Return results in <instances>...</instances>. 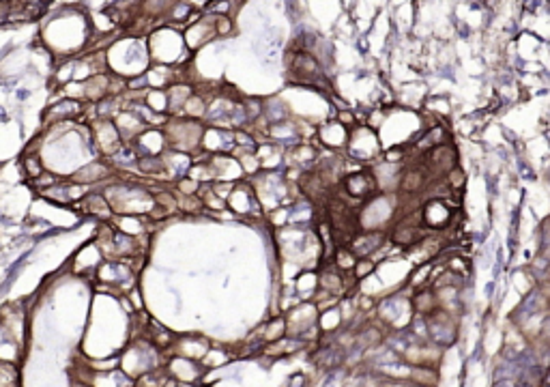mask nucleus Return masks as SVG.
I'll return each mask as SVG.
<instances>
[{"label": "nucleus", "mask_w": 550, "mask_h": 387, "mask_svg": "<svg viewBox=\"0 0 550 387\" xmlns=\"http://www.w3.org/2000/svg\"><path fill=\"white\" fill-rule=\"evenodd\" d=\"M17 368L9 362H0V387H17Z\"/></svg>", "instance_id": "423d86ee"}, {"label": "nucleus", "mask_w": 550, "mask_h": 387, "mask_svg": "<svg viewBox=\"0 0 550 387\" xmlns=\"http://www.w3.org/2000/svg\"><path fill=\"white\" fill-rule=\"evenodd\" d=\"M263 336H265V340H269V342H275V340L284 338V336H286V318L280 316L277 321H273V323L267 327V332H265Z\"/></svg>", "instance_id": "0eeeda50"}, {"label": "nucleus", "mask_w": 550, "mask_h": 387, "mask_svg": "<svg viewBox=\"0 0 550 387\" xmlns=\"http://www.w3.org/2000/svg\"><path fill=\"white\" fill-rule=\"evenodd\" d=\"M93 142L106 157H112L123 146V140L117 127H114V123L108 121V118H101V121L93 123Z\"/></svg>", "instance_id": "f03ea898"}, {"label": "nucleus", "mask_w": 550, "mask_h": 387, "mask_svg": "<svg viewBox=\"0 0 550 387\" xmlns=\"http://www.w3.org/2000/svg\"><path fill=\"white\" fill-rule=\"evenodd\" d=\"M43 160H39L37 155H26L24 157V170H26V176L28 178H35L43 172Z\"/></svg>", "instance_id": "6e6552de"}, {"label": "nucleus", "mask_w": 550, "mask_h": 387, "mask_svg": "<svg viewBox=\"0 0 550 387\" xmlns=\"http://www.w3.org/2000/svg\"><path fill=\"white\" fill-rule=\"evenodd\" d=\"M372 269H374V262L372 260H368V258H357V262L353 265V274H355V278H366V276H370L372 274Z\"/></svg>", "instance_id": "1a4fd4ad"}, {"label": "nucleus", "mask_w": 550, "mask_h": 387, "mask_svg": "<svg viewBox=\"0 0 550 387\" xmlns=\"http://www.w3.org/2000/svg\"><path fill=\"white\" fill-rule=\"evenodd\" d=\"M166 140L170 148H175L177 153H196L202 146V134L205 127L196 121H181V118H172L166 123Z\"/></svg>", "instance_id": "f257e3e1"}, {"label": "nucleus", "mask_w": 550, "mask_h": 387, "mask_svg": "<svg viewBox=\"0 0 550 387\" xmlns=\"http://www.w3.org/2000/svg\"><path fill=\"white\" fill-rule=\"evenodd\" d=\"M342 188L351 198L366 200L376 190V181L370 172H355V174H349L346 178H342Z\"/></svg>", "instance_id": "7ed1b4c3"}, {"label": "nucleus", "mask_w": 550, "mask_h": 387, "mask_svg": "<svg viewBox=\"0 0 550 387\" xmlns=\"http://www.w3.org/2000/svg\"><path fill=\"white\" fill-rule=\"evenodd\" d=\"M82 209L86 213H91L99 220H110L112 218V209L108 200L103 198V194H86L82 196Z\"/></svg>", "instance_id": "39448f33"}, {"label": "nucleus", "mask_w": 550, "mask_h": 387, "mask_svg": "<svg viewBox=\"0 0 550 387\" xmlns=\"http://www.w3.org/2000/svg\"><path fill=\"white\" fill-rule=\"evenodd\" d=\"M108 174H110L108 162H89L86 166H82L80 170H75L73 176H69V181L78 183V185H93V183L103 181Z\"/></svg>", "instance_id": "20e7f679"}]
</instances>
